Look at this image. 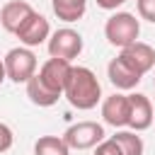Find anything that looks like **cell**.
<instances>
[{"instance_id":"1","label":"cell","mask_w":155,"mask_h":155,"mask_svg":"<svg viewBox=\"0 0 155 155\" xmlns=\"http://www.w3.org/2000/svg\"><path fill=\"white\" fill-rule=\"evenodd\" d=\"M63 97L70 102V107L87 111L94 109L102 99V85L97 80V75L85 68V65H70L65 87H63Z\"/></svg>"},{"instance_id":"2","label":"cell","mask_w":155,"mask_h":155,"mask_svg":"<svg viewBox=\"0 0 155 155\" xmlns=\"http://www.w3.org/2000/svg\"><path fill=\"white\" fill-rule=\"evenodd\" d=\"M138 34H140V22L131 12H114L104 24V36L116 48H124L138 41Z\"/></svg>"},{"instance_id":"3","label":"cell","mask_w":155,"mask_h":155,"mask_svg":"<svg viewBox=\"0 0 155 155\" xmlns=\"http://www.w3.org/2000/svg\"><path fill=\"white\" fill-rule=\"evenodd\" d=\"M2 63H5V75H7V80H12V82H27L34 73H36V56H34V51L31 48H27V46H15V48H10L7 53H5V58H2Z\"/></svg>"},{"instance_id":"4","label":"cell","mask_w":155,"mask_h":155,"mask_svg":"<svg viewBox=\"0 0 155 155\" xmlns=\"http://www.w3.org/2000/svg\"><path fill=\"white\" fill-rule=\"evenodd\" d=\"M48 56L51 58H61V61H73L82 53V36L80 31L70 29V27H63V29H56L51 36H48Z\"/></svg>"},{"instance_id":"5","label":"cell","mask_w":155,"mask_h":155,"mask_svg":"<svg viewBox=\"0 0 155 155\" xmlns=\"http://www.w3.org/2000/svg\"><path fill=\"white\" fill-rule=\"evenodd\" d=\"M63 140L68 143L70 150H90L99 140H104V126L97 121H78L65 128Z\"/></svg>"},{"instance_id":"6","label":"cell","mask_w":155,"mask_h":155,"mask_svg":"<svg viewBox=\"0 0 155 155\" xmlns=\"http://www.w3.org/2000/svg\"><path fill=\"white\" fill-rule=\"evenodd\" d=\"M15 36L19 39V44H22V46H27V48H34V46H39V44L48 41V36H51L48 19L34 10V12H31V15H29V17L22 22V27L15 31Z\"/></svg>"},{"instance_id":"7","label":"cell","mask_w":155,"mask_h":155,"mask_svg":"<svg viewBox=\"0 0 155 155\" xmlns=\"http://www.w3.org/2000/svg\"><path fill=\"white\" fill-rule=\"evenodd\" d=\"M68 73H70V63L68 61H61V58H48L41 68H39V80L44 82L46 90H51L53 94L63 97V87H65V80H68Z\"/></svg>"},{"instance_id":"8","label":"cell","mask_w":155,"mask_h":155,"mask_svg":"<svg viewBox=\"0 0 155 155\" xmlns=\"http://www.w3.org/2000/svg\"><path fill=\"white\" fill-rule=\"evenodd\" d=\"M119 56H121L138 75L150 73L153 65H155V48H153L150 44H143V41H133V44L124 46Z\"/></svg>"},{"instance_id":"9","label":"cell","mask_w":155,"mask_h":155,"mask_svg":"<svg viewBox=\"0 0 155 155\" xmlns=\"http://www.w3.org/2000/svg\"><path fill=\"white\" fill-rule=\"evenodd\" d=\"M153 104L145 94L140 92H133L128 94V128L131 131H145L153 126Z\"/></svg>"},{"instance_id":"10","label":"cell","mask_w":155,"mask_h":155,"mask_svg":"<svg viewBox=\"0 0 155 155\" xmlns=\"http://www.w3.org/2000/svg\"><path fill=\"white\" fill-rule=\"evenodd\" d=\"M102 119L114 128L128 126V94L114 92L111 97H107L102 102Z\"/></svg>"},{"instance_id":"11","label":"cell","mask_w":155,"mask_h":155,"mask_svg":"<svg viewBox=\"0 0 155 155\" xmlns=\"http://www.w3.org/2000/svg\"><path fill=\"white\" fill-rule=\"evenodd\" d=\"M107 78H109V82H111L116 90H133V87L143 80V75H138L121 56H116V58L109 61V65H107Z\"/></svg>"},{"instance_id":"12","label":"cell","mask_w":155,"mask_h":155,"mask_svg":"<svg viewBox=\"0 0 155 155\" xmlns=\"http://www.w3.org/2000/svg\"><path fill=\"white\" fill-rule=\"evenodd\" d=\"M31 12H34V7L29 2H24V0H10V2H5L0 7V24H2L5 31L15 34Z\"/></svg>"},{"instance_id":"13","label":"cell","mask_w":155,"mask_h":155,"mask_svg":"<svg viewBox=\"0 0 155 155\" xmlns=\"http://www.w3.org/2000/svg\"><path fill=\"white\" fill-rule=\"evenodd\" d=\"M24 85H27V97H29V102H31V104H36V107H53V104L61 99L58 94H53L51 90H46V87H44V82L39 80V75H36V73H34Z\"/></svg>"},{"instance_id":"14","label":"cell","mask_w":155,"mask_h":155,"mask_svg":"<svg viewBox=\"0 0 155 155\" xmlns=\"http://www.w3.org/2000/svg\"><path fill=\"white\" fill-rule=\"evenodd\" d=\"M53 15L63 22H78L82 19L85 10H87V0H51Z\"/></svg>"},{"instance_id":"15","label":"cell","mask_w":155,"mask_h":155,"mask_svg":"<svg viewBox=\"0 0 155 155\" xmlns=\"http://www.w3.org/2000/svg\"><path fill=\"white\" fill-rule=\"evenodd\" d=\"M111 138L119 145L121 155H143V150H145L143 138L138 136V131H116Z\"/></svg>"},{"instance_id":"16","label":"cell","mask_w":155,"mask_h":155,"mask_svg":"<svg viewBox=\"0 0 155 155\" xmlns=\"http://www.w3.org/2000/svg\"><path fill=\"white\" fill-rule=\"evenodd\" d=\"M34 155H70L63 136H41L34 143Z\"/></svg>"},{"instance_id":"17","label":"cell","mask_w":155,"mask_h":155,"mask_svg":"<svg viewBox=\"0 0 155 155\" xmlns=\"http://www.w3.org/2000/svg\"><path fill=\"white\" fill-rule=\"evenodd\" d=\"M136 7H138L140 19L155 24V0H136Z\"/></svg>"},{"instance_id":"18","label":"cell","mask_w":155,"mask_h":155,"mask_svg":"<svg viewBox=\"0 0 155 155\" xmlns=\"http://www.w3.org/2000/svg\"><path fill=\"white\" fill-rule=\"evenodd\" d=\"M94 155H121V150L114 143V138H104L94 145Z\"/></svg>"},{"instance_id":"19","label":"cell","mask_w":155,"mask_h":155,"mask_svg":"<svg viewBox=\"0 0 155 155\" xmlns=\"http://www.w3.org/2000/svg\"><path fill=\"white\" fill-rule=\"evenodd\" d=\"M12 143H15V133H12V128H10L7 124L0 121V153H7V150L12 148Z\"/></svg>"},{"instance_id":"20","label":"cell","mask_w":155,"mask_h":155,"mask_svg":"<svg viewBox=\"0 0 155 155\" xmlns=\"http://www.w3.org/2000/svg\"><path fill=\"white\" fill-rule=\"evenodd\" d=\"M97 2V7H102V10H116V7H121L126 0H94Z\"/></svg>"},{"instance_id":"21","label":"cell","mask_w":155,"mask_h":155,"mask_svg":"<svg viewBox=\"0 0 155 155\" xmlns=\"http://www.w3.org/2000/svg\"><path fill=\"white\" fill-rule=\"evenodd\" d=\"M7 80V75H5V63H2V58H0V85Z\"/></svg>"},{"instance_id":"22","label":"cell","mask_w":155,"mask_h":155,"mask_svg":"<svg viewBox=\"0 0 155 155\" xmlns=\"http://www.w3.org/2000/svg\"><path fill=\"white\" fill-rule=\"evenodd\" d=\"M153 85H155V78H153Z\"/></svg>"}]
</instances>
